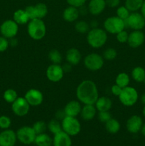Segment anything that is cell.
Instances as JSON below:
<instances>
[{
	"label": "cell",
	"mask_w": 145,
	"mask_h": 146,
	"mask_svg": "<svg viewBox=\"0 0 145 146\" xmlns=\"http://www.w3.org/2000/svg\"><path fill=\"white\" fill-rule=\"evenodd\" d=\"M9 46V41L8 38L1 36H0V53L7 51Z\"/></svg>",
	"instance_id": "cell-41"
},
{
	"label": "cell",
	"mask_w": 145,
	"mask_h": 146,
	"mask_svg": "<svg viewBox=\"0 0 145 146\" xmlns=\"http://www.w3.org/2000/svg\"><path fill=\"white\" fill-rule=\"evenodd\" d=\"M18 31V24L13 19L5 20L0 26V33L1 36L8 39L16 37Z\"/></svg>",
	"instance_id": "cell-10"
},
{
	"label": "cell",
	"mask_w": 145,
	"mask_h": 146,
	"mask_svg": "<svg viewBox=\"0 0 145 146\" xmlns=\"http://www.w3.org/2000/svg\"><path fill=\"white\" fill-rule=\"evenodd\" d=\"M141 14L143 16L144 18L145 19V1H144L143 4L142 6V8H141Z\"/></svg>",
	"instance_id": "cell-47"
},
{
	"label": "cell",
	"mask_w": 145,
	"mask_h": 146,
	"mask_svg": "<svg viewBox=\"0 0 145 146\" xmlns=\"http://www.w3.org/2000/svg\"><path fill=\"white\" fill-rule=\"evenodd\" d=\"M64 71L62 66L60 64H51L47 68L45 71L46 78L48 81L53 83L59 82L63 79L64 76Z\"/></svg>",
	"instance_id": "cell-13"
},
{
	"label": "cell",
	"mask_w": 145,
	"mask_h": 146,
	"mask_svg": "<svg viewBox=\"0 0 145 146\" xmlns=\"http://www.w3.org/2000/svg\"><path fill=\"white\" fill-rule=\"evenodd\" d=\"M82 108L81 103L78 100H72L67 103L63 108V111L65 113V116L77 117L80 115Z\"/></svg>",
	"instance_id": "cell-18"
},
{
	"label": "cell",
	"mask_w": 145,
	"mask_h": 146,
	"mask_svg": "<svg viewBox=\"0 0 145 146\" xmlns=\"http://www.w3.org/2000/svg\"><path fill=\"white\" fill-rule=\"evenodd\" d=\"M125 24L132 30H142L145 27V19L141 13L132 12L125 21Z\"/></svg>",
	"instance_id": "cell-12"
},
{
	"label": "cell",
	"mask_w": 145,
	"mask_h": 146,
	"mask_svg": "<svg viewBox=\"0 0 145 146\" xmlns=\"http://www.w3.org/2000/svg\"><path fill=\"white\" fill-rule=\"evenodd\" d=\"M80 16V11L78 8L68 6L63 12V19L68 23L75 22L78 21Z\"/></svg>",
	"instance_id": "cell-23"
},
{
	"label": "cell",
	"mask_w": 145,
	"mask_h": 146,
	"mask_svg": "<svg viewBox=\"0 0 145 146\" xmlns=\"http://www.w3.org/2000/svg\"><path fill=\"white\" fill-rule=\"evenodd\" d=\"M9 41V45L11 46H16L18 44V40L16 38H15V37L12 38H10V41Z\"/></svg>",
	"instance_id": "cell-46"
},
{
	"label": "cell",
	"mask_w": 145,
	"mask_h": 146,
	"mask_svg": "<svg viewBox=\"0 0 145 146\" xmlns=\"http://www.w3.org/2000/svg\"><path fill=\"white\" fill-rule=\"evenodd\" d=\"M47 128L48 130L53 133V135L61 132L62 131V126H61V122H60L59 120L56 118L51 119L49 122L47 123Z\"/></svg>",
	"instance_id": "cell-31"
},
{
	"label": "cell",
	"mask_w": 145,
	"mask_h": 146,
	"mask_svg": "<svg viewBox=\"0 0 145 146\" xmlns=\"http://www.w3.org/2000/svg\"><path fill=\"white\" fill-rule=\"evenodd\" d=\"M97 113H98V111H97L95 105L85 104L83 106H82L80 115L84 121H90L95 118V117L97 115Z\"/></svg>",
	"instance_id": "cell-22"
},
{
	"label": "cell",
	"mask_w": 145,
	"mask_h": 146,
	"mask_svg": "<svg viewBox=\"0 0 145 146\" xmlns=\"http://www.w3.org/2000/svg\"><path fill=\"white\" fill-rule=\"evenodd\" d=\"M48 58L51 62V64H60L62 61L63 57L61 53L58 49L53 48L48 52Z\"/></svg>",
	"instance_id": "cell-33"
},
{
	"label": "cell",
	"mask_w": 145,
	"mask_h": 146,
	"mask_svg": "<svg viewBox=\"0 0 145 146\" xmlns=\"http://www.w3.org/2000/svg\"><path fill=\"white\" fill-rule=\"evenodd\" d=\"M75 29L78 33L80 34H86L90 29V26L86 21L80 20V21H75Z\"/></svg>",
	"instance_id": "cell-32"
},
{
	"label": "cell",
	"mask_w": 145,
	"mask_h": 146,
	"mask_svg": "<svg viewBox=\"0 0 145 146\" xmlns=\"http://www.w3.org/2000/svg\"><path fill=\"white\" fill-rule=\"evenodd\" d=\"M141 133H142V135H144V136L145 137V123H143V125H142V128H141Z\"/></svg>",
	"instance_id": "cell-48"
},
{
	"label": "cell",
	"mask_w": 145,
	"mask_h": 146,
	"mask_svg": "<svg viewBox=\"0 0 145 146\" xmlns=\"http://www.w3.org/2000/svg\"><path fill=\"white\" fill-rule=\"evenodd\" d=\"M11 125V120L7 115L0 116V128L3 130L9 129Z\"/></svg>",
	"instance_id": "cell-38"
},
{
	"label": "cell",
	"mask_w": 145,
	"mask_h": 146,
	"mask_svg": "<svg viewBox=\"0 0 145 146\" xmlns=\"http://www.w3.org/2000/svg\"><path fill=\"white\" fill-rule=\"evenodd\" d=\"M129 82H130L129 76L125 72L119 73L115 78V84H117L122 88L128 86Z\"/></svg>",
	"instance_id": "cell-29"
},
{
	"label": "cell",
	"mask_w": 145,
	"mask_h": 146,
	"mask_svg": "<svg viewBox=\"0 0 145 146\" xmlns=\"http://www.w3.org/2000/svg\"><path fill=\"white\" fill-rule=\"evenodd\" d=\"M13 20L18 25H24L28 24L30 19L25 10L17 9L13 14Z\"/></svg>",
	"instance_id": "cell-25"
},
{
	"label": "cell",
	"mask_w": 145,
	"mask_h": 146,
	"mask_svg": "<svg viewBox=\"0 0 145 146\" xmlns=\"http://www.w3.org/2000/svg\"><path fill=\"white\" fill-rule=\"evenodd\" d=\"M104 29L107 33L116 35L119 31H122L126 27L125 21L117 16L109 17L105 20L103 23Z\"/></svg>",
	"instance_id": "cell-6"
},
{
	"label": "cell",
	"mask_w": 145,
	"mask_h": 146,
	"mask_svg": "<svg viewBox=\"0 0 145 146\" xmlns=\"http://www.w3.org/2000/svg\"><path fill=\"white\" fill-rule=\"evenodd\" d=\"M141 101H142V104L145 106V93L142 94V96H141Z\"/></svg>",
	"instance_id": "cell-49"
},
{
	"label": "cell",
	"mask_w": 145,
	"mask_h": 146,
	"mask_svg": "<svg viewBox=\"0 0 145 146\" xmlns=\"http://www.w3.org/2000/svg\"><path fill=\"white\" fill-rule=\"evenodd\" d=\"M117 56V51L115 48H112V47L106 48L102 54L103 58L107 61H112L115 59Z\"/></svg>",
	"instance_id": "cell-36"
},
{
	"label": "cell",
	"mask_w": 145,
	"mask_h": 146,
	"mask_svg": "<svg viewBox=\"0 0 145 146\" xmlns=\"http://www.w3.org/2000/svg\"><path fill=\"white\" fill-rule=\"evenodd\" d=\"M144 0H125V7L130 12H135L141 9Z\"/></svg>",
	"instance_id": "cell-30"
},
{
	"label": "cell",
	"mask_w": 145,
	"mask_h": 146,
	"mask_svg": "<svg viewBox=\"0 0 145 146\" xmlns=\"http://www.w3.org/2000/svg\"><path fill=\"white\" fill-rule=\"evenodd\" d=\"M97 115H98V119L103 123H105L112 118L109 111H98Z\"/></svg>",
	"instance_id": "cell-39"
},
{
	"label": "cell",
	"mask_w": 145,
	"mask_h": 146,
	"mask_svg": "<svg viewBox=\"0 0 145 146\" xmlns=\"http://www.w3.org/2000/svg\"><path fill=\"white\" fill-rule=\"evenodd\" d=\"M107 7L105 0H90L88 4V11L92 15L98 16L105 11Z\"/></svg>",
	"instance_id": "cell-19"
},
{
	"label": "cell",
	"mask_w": 145,
	"mask_h": 146,
	"mask_svg": "<svg viewBox=\"0 0 145 146\" xmlns=\"http://www.w3.org/2000/svg\"><path fill=\"white\" fill-rule=\"evenodd\" d=\"M26 14H28L30 20L34 19H43L47 16L48 9L47 6L44 3L40 2L36 5H29L24 9Z\"/></svg>",
	"instance_id": "cell-9"
},
{
	"label": "cell",
	"mask_w": 145,
	"mask_h": 146,
	"mask_svg": "<svg viewBox=\"0 0 145 146\" xmlns=\"http://www.w3.org/2000/svg\"><path fill=\"white\" fill-rule=\"evenodd\" d=\"M131 76L134 81L137 83L144 82L145 80V70L141 66H136L132 69Z\"/></svg>",
	"instance_id": "cell-28"
},
{
	"label": "cell",
	"mask_w": 145,
	"mask_h": 146,
	"mask_svg": "<svg viewBox=\"0 0 145 146\" xmlns=\"http://www.w3.org/2000/svg\"><path fill=\"white\" fill-rule=\"evenodd\" d=\"M32 128L34 130L36 133V135L45 133V131L48 130V128H47V123L44 121H36V122L33 124Z\"/></svg>",
	"instance_id": "cell-35"
},
{
	"label": "cell",
	"mask_w": 145,
	"mask_h": 146,
	"mask_svg": "<svg viewBox=\"0 0 145 146\" xmlns=\"http://www.w3.org/2000/svg\"><path fill=\"white\" fill-rule=\"evenodd\" d=\"M72 66H72L71 64H68V62H66V64H63V65L62 66V67H63V71H64V73L70 72V71L72 70Z\"/></svg>",
	"instance_id": "cell-45"
},
{
	"label": "cell",
	"mask_w": 145,
	"mask_h": 146,
	"mask_svg": "<svg viewBox=\"0 0 145 146\" xmlns=\"http://www.w3.org/2000/svg\"><path fill=\"white\" fill-rule=\"evenodd\" d=\"M144 84H145V80H144Z\"/></svg>",
	"instance_id": "cell-51"
},
{
	"label": "cell",
	"mask_w": 145,
	"mask_h": 146,
	"mask_svg": "<svg viewBox=\"0 0 145 146\" xmlns=\"http://www.w3.org/2000/svg\"><path fill=\"white\" fill-rule=\"evenodd\" d=\"M128 36H129V34H128L127 31H125V29L119 31V33H117V34H116L117 41L118 42L121 43V44H124V43L127 42Z\"/></svg>",
	"instance_id": "cell-40"
},
{
	"label": "cell",
	"mask_w": 145,
	"mask_h": 146,
	"mask_svg": "<svg viewBox=\"0 0 145 146\" xmlns=\"http://www.w3.org/2000/svg\"><path fill=\"white\" fill-rule=\"evenodd\" d=\"M27 33L28 36L35 41H40L46 34V26L43 19H34L27 24Z\"/></svg>",
	"instance_id": "cell-3"
},
{
	"label": "cell",
	"mask_w": 145,
	"mask_h": 146,
	"mask_svg": "<svg viewBox=\"0 0 145 146\" xmlns=\"http://www.w3.org/2000/svg\"><path fill=\"white\" fill-rule=\"evenodd\" d=\"M95 106L98 111H109L112 107V101L109 97H98L95 104Z\"/></svg>",
	"instance_id": "cell-24"
},
{
	"label": "cell",
	"mask_w": 145,
	"mask_h": 146,
	"mask_svg": "<svg viewBox=\"0 0 145 146\" xmlns=\"http://www.w3.org/2000/svg\"><path fill=\"white\" fill-rule=\"evenodd\" d=\"M83 63L88 70L90 71H98L103 67L105 59L102 56L98 53H90L85 56Z\"/></svg>",
	"instance_id": "cell-7"
},
{
	"label": "cell",
	"mask_w": 145,
	"mask_h": 146,
	"mask_svg": "<svg viewBox=\"0 0 145 146\" xmlns=\"http://www.w3.org/2000/svg\"><path fill=\"white\" fill-rule=\"evenodd\" d=\"M16 141V134L13 130L9 128L0 133V146H15Z\"/></svg>",
	"instance_id": "cell-15"
},
{
	"label": "cell",
	"mask_w": 145,
	"mask_h": 146,
	"mask_svg": "<svg viewBox=\"0 0 145 146\" xmlns=\"http://www.w3.org/2000/svg\"><path fill=\"white\" fill-rule=\"evenodd\" d=\"M72 139L71 136L61 131V132L53 135V146H71Z\"/></svg>",
	"instance_id": "cell-20"
},
{
	"label": "cell",
	"mask_w": 145,
	"mask_h": 146,
	"mask_svg": "<svg viewBox=\"0 0 145 146\" xmlns=\"http://www.w3.org/2000/svg\"><path fill=\"white\" fill-rule=\"evenodd\" d=\"M16 134L17 140L24 145H31L34 143L36 136V133L33 129L32 126L27 125H24L18 128L16 132Z\"/></svg>",
	"instance_id": "cell-8"
},
{
	"label": "cell",
	"mask_w": 145,
	"mask_h": 146,
	"mask_svg": "<svg viewBox=\"0 0 145 146\" xmlns=\"http://www.w3.org/2000/svg\"><path fill=\"white\" fill-rule=\"evenodd\" d=\"M86 40L88 45L92 48H102L107 41V33L104 29L98 27L90 29L87 33Z\"/></svg>",
	"instance_id": "cell-2"
},
{
	"label": "cell",
	"mask_w": 145,
	"mask_h": 146,
	"mask_svg": "<svg viewBox=\"0 0 145 146\" xmlns=\"http://www.w3.org/2000/svg\"><path fill=\"white\" fill-rule=\"evenodd\" d=\"M24 97L31 106H38L44 101V95L42 92L36 88H31L28 90L25 93Z\"/></svg>",
	"instance_id": "cell-14"
},
{
	"label": "cell",
	"mask_w": 145,
	"mask_h": 146,
	"mask_svg": "<svg viewBox=\"0 0 145 146\" xmlns=\"http://www.w3.org/2000/svg\"><path fill=\"white\" fill-rule=\"evenodd\" d=\"M144 34L141 30H134L130 34H129L127 43L130 47L136 48L141 46L144 44Z\"/></svg>",
	"instance_id": "cell-16"
},
{
	"label": "cell",
	"mask_w": 145,
	"mask_h": 146,
	"mask_svg": "<svg viewBox=\"0 0 145 146\" xmlns=\"http://www.w3.org/2000/svg\"><path fill=\"white\" fill-rule=\"evenodd\" d=\"M142 114H143L144 117L145 118V106H144V107L143 108V110H142Z\"/></svg>",
	"instance_id": "cell-50"
},
{
	"label": "cell",
	"mask_w": 145,
	"mask_h": 146,
	"mask_svg": "<svg viewBox=\"0 0 145 146\" xmlns=\"http://www.w3.org/2000/svg\"><path fill=\"white\" fill-rule=\"evenodd\" d=\"M106 131L111 134H115L119 131L121 128L120 123L115 118H110L107 122L105 123Z\"/></svg>",
	"instance_id": "cell-27"
},
{
	"label": "cell",
	"mask_w": 145,
	"mask_h": 146,
	"mask_svg": "<svg viewBox=\"0 0 145 146\" xmlns=\"http://www.w3.org/2000/svg\"><path fill=\"white\" fill-rule=\"evenodd\" d=\"M143 121L139 115H133L129 117L126 122V128L130 133L135 134L141 131Z\"/></svg>",
	"instance_id": "cell-17"
},
{
	"label": "cell",
	"mask_w": 145,
	"mask_h": 146,
	"mask_svg": "<svg viewBox=\"0 0 145 146\" xmlns=\"http://www.w3.org/2000/svg\"><path fill=\"white\" fill-rule=\"evenodd\" d=\"M34 143L36 146H51L53 145V138L48 134L44 133L36 135Z\"/></svg>",
	"instance_id": "cell-26"
},
{
	"label": "cell",
	"mask_w": 145,
	"mask_h": 146,
	"mask_svg": "<svg viewBox=\"0 0 145 146\" xmlns=\"http://www.w3.org/2000/svg\"><path fill=\"white\" fill-rule=\"evenodd\" d=\"M75 95L78 101L83 105H95L99 97V91L96 84L93 81L86 79L78 84L75 91Z\"/></svg>",
	"instance_id": "cell-1"
},
{
	"label": "cell",
	"mask_w": 145,
	"mask_h": 146,
	"mask_svg": "<svg viewBox=\"0 0 145 146\" xmlns=\"http://www.w3.org/2000/svg\"><path fill=\"white\" fill-rule=\"evenodd\" d=\"M82 59V54L77 48H71L66 51L65 60L66 62L72 66H76L80 64Z\"/></svg>",
	"instance_id": "cell-21"
},
{
	"label": "cell",
	"mask_w": 145,
	"mask_h": 146,
	"mask_svg": "<svg viewBox=\"0 0 145 146\" xmlns=\"http://www.w3.org/2000/svg\"><path fill=\"white\" fill-rule=\"evenodd\" d=\"M107 7L110 8H116L119 7L120 4V0H105Z\"/></svg>",
	"instance_id": "cell-44"
},
{
	"label": "cell",
	"mask_w": 145,
	"mask_h": 146,
	"mask_svg": "<svg viewBox=\"0 0 145 146\" xmlns=\"http://www.w3.org/2000/svg\"><path fill=\"white\" fill-rule=\"evenodd\" d=\"M86 1L87 0H66L68 5L71 6V7H76L78 9L84 6V4H85Z\"/></svg>",
	"instance_id": "cell-42"
},
{
	"label": "cell",
	"mask_w": 145,
	"mask_h": 146,
	"mask_svg": "<svg viewBox=\"0 0 145 146\" xmlns=\"http://www.w3.org/2000/svg\"><path fill=\"white\" fill-rule=\"evenodd\" d=\"M129 14H130V11L128 10V9L125 6H120V7H118L116 10L117 17H119L121 19L124 20L125 21H126L127 19L128 18Z\"/></svg>",
	"instance_id": "cell-37"
},
{
	"label": "cell",
	"mask_w": 145,
	"mask_h": 146,
	"mask_svg": "<svg viewBox=\"0 0 145 146\" xmlns=\"http://www.w3.org/2000/svg\"><path fill=\"white\" fill-rule=\"evenodd\" d=\"M122 88H121L120 86H119L117 84H114L112 87H111V93L113 94L115 96L118 97L120 95L121 92H122Z\"/></svg>",
	"instance_id": "cell-43"
},
{
	"label": "cell",
	"mask_w": 145,
	"mask_h": 146,
	"mask_svg": "<svg viewBox=\"0 0 145 146\" xmlns=\"http://www.w3.org/2000/svg\"><path fill=\"white\" fill-rule=\"evenodd\" d=\"M118 98L122 105L127 107H131L136 104L139 99V94L134 87L128 86L122 88Z\"/></svg>",
	"instance_id": "cell-4"
},
{
	"label": "cell",
	"mask_w": 145,
	"mask_h": 146,
	"mask_svg": "<svg viewBox=\"0 0 145 146\" xmlns=\"http://www.w3.org/2000/svg\"><path fill=\"white\" fill-rule=\"evenodd\" d=\"M62 131L69 135L75 136L81 131V124L77 117L65 116L61 121Z\"/></svg>",
	"instance_id": "cell-5"
},
{
	"label": "cell",
	"mask_w": 145,
	"mask_h": 146,
	"mask_svg": "<svg viewBox=\"0 0 145 146\" xmlns=\"http://www.w3.org/2000/svg\"><path fill=\"white\" fill-rule=\"evenodd\" d=\"M18 94L16 91L13 88H8L6 90L3 94V98L4 101L8 104H12L17 98H18Z\"/></svg>",
	"instance_id": "cell-34"
},
{
	"label": "cell",
	"mask_w": 145,
	"mask_h": 146,
	"mask_svg": "<svg viewBox=\"0 0 145 146\" xmlns=\"http://www.w3.org/2000/svg\"><path fill=\"white\" fill-rule=\"evenodd\" d=\"M31 106L24 97H18L11 104V110L14 115L18 117H24L29 112Z\"/></svg>",
	"instance_id": "cell-11"
},
{
	"label": "cell",
	"mask_w": 145,
	"mask_h": 146,
	"mask_svg": "<svg viewBox=\"0 0 145 146\" xmlns=\"http://www.w3.org/2000/svg\"><path fill=\"white\" fill-rule=\"evenodd\" d=\"M144 1H145V0H144Z\"/></svg>",
	"instance_id": "cell-52"
}]
</instances>
